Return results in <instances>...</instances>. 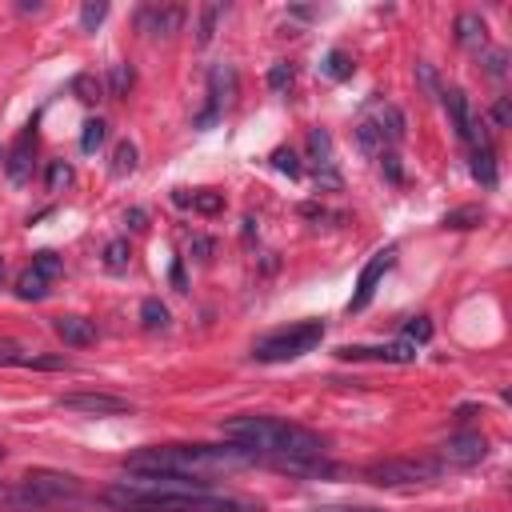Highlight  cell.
Segmentation results:
<instances>
[{"label":"cell","instance_id":"6da1fadb","mask_svg":"<svg viewBox=\"0 0 512 512\" xmlns=\"http://www.w3.org/2000/svg\"><path fill=\"white\" fill-rule=\"evenodd\" d=\"M104 504L120 512H260V504L208 488L204 480L148 472H128V480L104 488Z\"/></svg>","mask_w":512,"mask_h":512},{"label":"cell","instance_id":"7a4b0ae2","mask_svg":"<svg viewBox=\"0 0 512 512\" xmlns=\"http://www.w3.org/2000/svg\"><path fill=\"white\" fill-rule=\"evenodd\" d=\"M256 464V456L240 444H152L140 448L124 460L128 472H148V476H212V472H228V468H244Z\"/></svg>","mask_w":512,"mask_h":512},{"label":"cell","instance_id":"3957f363","mask_svg":"<svg viewBox=\"0 0 512 512\" xmlns=\"http://www.w3.org/2000/svg\"><path fill=\"white\" fill-rule=\"evenodd\" d=\"M224 440L248 448L256 460L268 456L276 460H320L324 456V440L300 424H288L280 416H232L220 424Z\"/></svg>","mask_w":512,"mask_h":512},{"label":"cell","instance_id":"277c9868","mask_svg":"<svg viewBox=\"0 0 512 512\" xmlns=\"http://www.w3.org/2000/svg\"><path fill=\"white\" fill-rule=\"evenodd\" d=\"M320 340H324V320H300V324H288V328H276V332L260 336L252 344V360L284 364V360H296V356L312 352Z\"/></svg>","mask_w":512,"mask_h":512},{"label":"cell","instance_id":"5b68a950","mask_svg":"<svg viewBox=\"0 0 512 512\" xmlns=\"http://www.w3.org/2000/svg\"><path fill=\"white\" fill-rule=\"evenodd\" d=\"M444 464L440 460H424V456H388V460H372L364 464V480L380 484V488H420L440 480Z\"/></svg>","mask_w":512,"mask_h":512},{"label":"cell","instance_id":"8992f818","mask_svg":"<svg viewBox=\"0 0 512 512\" xmlns=\"http://www.w3.org/2000/svg\"><path fill=\"white\" fill-rule=\"evenodd\" d=\"M80 492V480L72 472H56V468H36L28 476L16 480V504L24 508H44L56 500H72Z\"/></svg>","mask_w":512,"mask_h":512},{"label":"cell","instance_id":"52a82bcc","mask_svg":"<svg viewBox=\"0 0 512 512\" xmlns=\"http://www.w3.org/2000/svg\"><path fill=\"white\" fill-rule=\"evenodd\" d=\"M392 264H396V244H384V248H376V252L368 256V264L360 268L356 292H352V300H348V312L368 308V300L376 296V288H380V280H384V272H388Z\"/></svg>","mask_w":512,"mask_h":512},{"label":"cell","instance_id":"ba28073f","mask_svg":"<svg viewBox=\"0 0 512 512\" xmlns=\"http://www.w3.org/2000/svg\"><path fill=\"white\" fill-rule=\"evenodd\" d=\"M232 96H236V72H232V64H212L208 68V108L196 116V128H208L212 120H220V112L228 108Z\"/></svg>","mask_w":512,"mask_h":512},{"label":"cell","instance_id":"9c48e42d","mask_svg":"<svg viewBox=\"0 0 512 512\" xmlns=\"http://www.w3.org/2000/svg\"><path fill=\"white\" fill-rule=\"evenodd\" d=\"M440 100H444V108H448V116H452V124H456V136L468 140L472 148H488V136L480 132V124H476V116H472V104H468L464 88H444Z\"/></svg>","mask_w":512,"mask_h":512},{"label":"cell","instance_id":"30bf717a","mask_svg":"<svg viewBox=\"0 0 512 512\" xmlns=\"http://www.w3.org/2000/svg\"><path fill=\"white\" fill-rule=\"evenodd\" d=\"M304 148H308V160L316 168V184L320 188H340V172H336V160H332V136L324 128H308L304 136Z\"/></svg>","mask_w":512,"mask_h":512},{"label":"cell","instance_id":"8fae6325","mask_svg":"<svg viewBox=\"0 0 512 512\" xmlns=\"http://www.w3.org/2000/svg\"><path fill=\"white\" fill-rule=\"evenodd\" d=\"M56 404L68 408V412H80V416H124V412H132V404L124 396H108V392H68Z\"/></svg>","mask_w":512,"mask_h":512},{"label":"cell","instance_id":"7c38bea8","mask_svg":"<svg viewBox=\"0 0 512 512\" xmlns=\"http://www.w3.org/2000/svg\"><path fill=\"white\" fill-rule=\"evenodd\" d=\"M32 160H36V124H28L20 136H16V144L8 148V156H4V176H8V184H28L32 180Z\"/></svg>","mask_w":512,"mask_h":512},{"label":"cell","instance_id":"4fadbf2b","mask_svg":"<svg viewBox=\"0 0 512 512\" xmlns=\"http://www.w3.org/2000/svg\"><path fill=\"white\" fill-rule=\"evenodd\" d=\"M340 360H380V364H412L416 348L396 340V344H344Z\"/></svg>","mask_w":512,"mask_h":512},{"label":"cell","instance_id":"5bb4252c","mask_svg":"<svg viewBox=\"0 0 512 512\" xmlns=\"http://www.w3.org/2000/svg\"><path fill=\"white\" fill-rule=\"evenodd\" d=\"M488 456V440L480 432H460L452 436L448 444H440V464H452V468H468V464H480Z\"/></svg>","mask_w":512,"mask_h":512},{"label":"cell","instance_id":"9a60e30c","mask_svg":"<svg viewBox=\"0 0 512 512\" xmlns=\"http://www.w3.org/2000/svg\"><path fill=\"white\" fill-rule=\"evenodd\" d=\"M180 24H184L180 4H148L136 12V28L144 36H172V32H180Z\"/></svg>","mask_w":512,"mask_h":512},{"label":"cell","instance_id":"2e32d148","mask_svg":"<svg viewBox=\"0 0 512 512\" xmlns=\"http://www.w3.org/2000/svg\"><path fill=\"white\" fill-rule=\"evenodd\" d=\"M52 332H56L64 344H72V348L96 344V324L84 320V316H56V320H52Z\"/></svg>","mask_w":512,"mask_h":512},{"label":"cell","instance_id":"e0dca14e","mask_svg":"<svg viewBox=\"0 0 512 512\" xmlns=\"http://www.w3.org/2000/svg\"><path fill=\"white\" fill-rule=\"evenodd\" d=\"M372 124H376V132L384 136V144H400V140H404V112H400L396 104H384Z\"/></svg>","mask_w":512,"mask_h":512},{"label":"cell","instance_id":"ac0fdd59","mask_svg":"<svg viewBox=\"0 0 512 512\" xmlns=\"http://www.w3.org/2000/svg\"><path fill=\"white\" fill-rule=\"evenodd\" d=\"M488 28H484V20L476 16V12H464V16H456V40L464 44V48H484V36Z\"/></svg>","mask_w":512,"mask_h":512},{"label":"cell","instance_id":"d6986e66","mask_svg":"<svg viewBox=\"0 0 512 512\" xmlns=\"http://www.w3.org/2000/svg\"><path fill=\"white\" fill-rule=\"evenodd\" d=\"M472 176H476L484 188H496V160H492V148H472Z\"/></svg>","mask_w":512,"mask_h":512},{"label":"cell","instance_id":"ffe728a7","mask_svg":"<svg viewBox=\"0 0 512 512\" xmlns=\"http://www.w3.org/2000/svg\"><path fill=\"white\" fill-rule=\"evenodd\" d=\"M136 144L132 140H120L116 148H112V176H128V172H136Z\"/></svg>","mask_w":512,"mask_h":512},{"label":"cell","instance_id":"44dd1931","mask_svg":"<svg viewBox=\"0 0 512 512\" xmlns=\"http://www.w3.org/2000/svg\"><path fill=\"white\" fill-rule=\"evenodd\" d=\"M356 144H360V152H368V156H380V152H384V136L376 132L372 120H360V124H356Z\"/></svg>","mask_w":512,"mask_h":512},{"label":"cell","instance_id":"7402d4cb","mask_svg":"<svg viewBox=\"0 0 512 512\" xmlns=\"http://www.w3.org/2000/svg\"><path fill=\"white\" fill-rule=\"evenodd\" d=\"M128 256H132L128 240H120V236H116V240H108V244H104V268H108V272H124V268H128Z\"/></svg>","mask_w":512,"mask_h":512},{"label":"cell","instance_id":"603a6c76","mask_svg":"<svg viewBox=\"0 0 512 512\" xmlns=\"http://www.w3.org/2000/svg\"><path fill=\"white\" fill-rule=\"evenodd\" d=\"M32 272H36V276H44V280L52 284L56 276H64V260H60L56 252H48V248H44V252H36V256H32Z\"/></svg>","mask_w":512,"mask_h":512},{"label":"cell","instance_id":"cb8c5ba5","mask_svg":"<svg viewBox=\"0 0 512 512\" xmlns=\"http://www.w3.org/2000/svg\"><path fill=\"white\" fill-rule=\"evenodd\" d=\"M16 296H20V300H44V296H48V280L28 268V272L16 280Z\"/></svg>","mask_w":512,"mask_h":512},{"label":"cell","instance_id":"d4e9b609","mask_svg":"<svg viewBox=\"0 0 512 512\" xmlns=\"http://www.w3.org/2000/svg\"><path fill=\"white\" fill-rule=\"evenodd\" d=\"M352 56L348 52H340V48H332L328 56H324V76H332V80H348L352 76Z\"/></svg>","mask_w":512,"mask_h":512},{"label":"cell","instance_id":"484cf974","mask_svg":"<svg viewBox=\"0 0 512 512\" xmlns=\"http://www.w3.org/2000/svg\"><path fill=\"white\" fill-rule=\"evenodd\" d=\"M132 84H136L132 64H112V68H108V92H112V96H128Z\"/></svg>","mask_w":512,"mask_h":512},{"label":"cell","instance_id":"4316f807","mask_svg":"<svg viewBox=\"0 0 512 512\" xmlns=\"http://www.w3.org/2000/svg\"><path fill=\"white\" fill-rule=\"evenodd\" d=\"M220 16H224V8H220V4H204L200 24H196V44H200V48L212 40V32H216V20H220Z\"/></svg>","mask_w":512,"mask_h":512},{"label":"cell","instance_id":"83f0119b","mask_svg":"<svg viewBox=\"0 0 512 512\" xmlns=\"http://www.w3.org/2000/svg\"><path fill=\"white\" fill-rule=\"evenodd\" d=\"M200 216H216L220 208H224V192H212V188H200V192H192V200H188Z\"/></svg>","mask_w":512,"mask_h":512},{"label":"cell","instance_id":"f1b7e54d","mask_svg":"<svg viewBox=\"0 0 512 512\" xmlns=\"http://www.w3.org/2000/svg\"><path fill=\"white\" fill-rule=\"evenodd\" d=\"M400 340L412 344V348H416V344H428V340H432V320H428V316H412V320L404 324V336H400Z\"/></svg>","mask_w":512,"mask_h":512},{"label":"cell","instance_id":"f546056e","mask_svg":"<svg viewBox=\"0 0 512 512\" xmlns=\"http://www.w3.org/2000/svg\"><path fill=\"white\" fill-rule=\"evenodd\" d=\"M72 92H76V100H84V104H92V100H100V92H104V84L92 76V72H80L76 80H72Z\"/></svg>","mask_w":512,"mask_h":512},{"label":"cell","instance_id":"4dcf8cb0","mask_svg":"<svg viewBox=\"0 0 512 512\" xmlns=\"http://www.w3.org/2000/svg\"><path fill=\"white\" fill-rule=\"evenodd\" d=\"M104 140H108V124H104V120H84V132H80V148H84V152H96Z\"/></svg>","mask_w":512,"mask_h":512},{"label":"cell","instance_id":"1f68e13d","mask_svg":"<svg viewBox=\"0 0 512 512\" xmlns=\"http://www.w3.org/2000/svg\"><path fill=\"white\" fill-rule=\"evenodd\" d=\"M72 180H76V172H72L68 160H52L48 164V192H64Z\"/></svg>","mask_w":512,"mask_h":512},{"label":"cell","instance_id":"d6a6232c","mask_svg":"<svg viewBox=\"0 0 512 512\" xmlns=\"http://www.w3.org/2000/svg\"><path fill=\"white\" fill-rule=\"evenodd\" d=\"M272 168H276V172H284L288 180H296V176L304 172V168H300V156H296L292 148H276V152H272Z\"/></svg>","mask_w":512,"mask_h":512},{"label":"cell","instance_id":"836d02e7","mask_svg":"<svg viewBox=\"0 0 512 512\" xmlns=\"http://www.w3.org/2000/svg\"><path fill=\"white\" fill-rule=\"evenodd\" d=\"M104 16H108V4H100V0H88V4L80 8V28H84V32H96V28L104 24Z\"/></svg>","mask_w":512,"mask_h":512},{"label":"cell","instance_id":"e575fe53","mask_svg":"<svg viewBox=\"0 0 512 512\" xmlns=\"http://www.w3.org/2000/svg\"><path fill=\"white\" fill-rule=\"evenodd\" d=\"M140 320H144V328H164L168 324V308L160 300H144L140 304Z\"/></svg>","mask_w":512,"mask_h":512},{"label":"cell","instance_id":"d590c367","mask_svg":"<svg viewBox=\"0 0 512 512\" xmlns=\"http://www.w3.org/2000/svg\"><path fill=\"white\" fill-rule=\"evenodd\" d=\"M480 220H484L480 208H456V212L444 216V228H472V224H480Z\"/></svg>","mask_w":512,"mask_h":512},{"label":"cell","instance_id":"8d00e7d4","mask_svg":"<svg viewBox=\"0 0 512 512\" xmlns=\"http://www.w3.org/2000/svg\"><path fill=\"white\" fill-rule=\"evenodd\" d=\"M268 88L272 92H284V88H292V64H272V72H268Z\"/></svg>","mask_w":512,"mask_h":512},{"label":"cell","instance_id":"74e56055","mask_svg":"<svg viewBox=\"0 0 512 512\" xmlns=\"http://www.w3.org/2000/svg\"><path fill=\"white\" fill-rule=\"evenodd\" d=\"M28 352L16 344V340H0V364H24Z\"/></svg>","mask_w":512,"mask_h":512},{"label":"cell","instance_id":"f35d334b","mask_svg":"<svg viewBox=\"0 0 512 512\" xmlns=\"http://www.w3.org/2000/svg\"><path fill=\"white\" fill-rule=\"evenodd\" d=\"M380 168L388 172V180H396V184L404 180V172H400V156H396V152H380Z\"/></svg>","mask_w":512,"mask_h":512},{"label":"cell","instance_id":"ab89813d","mask_svg":"<svg viewBox=\"0 0 512 512\" xmlns=\"http://www.w3.org/2000/svg\"><path fill=\"white\" fill-rule=\"evenodd\" d=\"M144 220H148V212H144V208H128V216H124V224H128V228H136V232H140V228H148Z\"/></svg>","mask_w":512,"mask_h":512},{"label":"cell","instance_id":"60d3db41","mask_svg":"<svg viewBox=\"0 0 512 512\" xmlns=\"http://www.w3.org/2000/svg\"><path fill=\"white\" fill-rule=\"evenodd\" d=\"M504 64H508L504 52H488V72H492V76H504Z\"/></svg>","mask_w":512,"mask_h":512},{"label":"cell","instance_id":"b9f144b4","mask_svg":"<svg viewBox=\"0 0 512 512\" xmlns=\"http://www.w3.org/2000/svg\"><path fill=\"white\" fill-rule=\"evenodd\" d=\"M416 72H420V80H424V88H428V92H436V96H440V88H436V72H432V68H428V64H416Z\"/></svg>","mask_w":512,"mask_h":512},{"label":"cell","instance_id":"7bdbcfd3","mask_svg":"<svg viewBox=\"0 0 512 512\" xmlns=\"http://www.w3.org/2000/svg\"><path fill=\"white\" fill-rule=\"evenodd\" d=\"M312 512H380V508H356V504H328V508H312Z\"/></svg>","mask_w":512,"mask_h":512},{"label":"cell","instance_id":"ee69618b","mask_svg":"<svg viewBox=\"0 0 512 512\" xmlns=\"http://www.w3.org/2000/svg\"><path fill=\"white\" fill-rule=\"evenodd\" d=\"M508 116H512V112H508V100H496V108H492V120L504 128V124H508Z\"/></svg>","mask_w":512,"mask_h":512},{"label":"cell","instance_id":"f6af8a7d","mask_svg":"<svg viewBox=\"0 0 512 512\" xmlns=\"http://www.w3.org/2000/svg\"><path fill=\"white\" fill-rule=\"evenodd\" d=\"M192 248H196V256H200V260H208V252H212V240H208V236H196V240H192Z\"/></svg>","mask_w":512,"mask_h":512},{"label":"cell","instance_id":"bcb514c9","mask_svg":"<svg viewBox=\"0 0 512 512\" xmlns=\"http://www.w3.org/2000/svg\"><path fill=\"white\" fill-rule=\"evenodd\" d=\"M172 288H176V292H188V284H184V268H180V264H172Z\"/></svg>","mask_w":512,"mask_h":512},{"label":"cell","instance_id":"7dc6e473","mask_svg":"<svg viewBox=\"0 0 512 512\" xmlns=\"http://www.w3.org/2000/svg\"><path fill=\"white\" fill-rule=\"evenodd\" d=\"M0 272H4V264H0Z\"/></svg>","mask_w":512,"mask_h":512},{"label":"cell","instance_id":"c3c4849f","mask_svg":"<svg viewBox=\"0 0 512 512\" xmlns=\"http://www.w3.org/2000/svg\"><path fill=\"white\" fill-rule=\"evenodd\" d=\"M0 164H4V160H0Z\"/></svg>","mask_w":512,"mask_h":512}]
</instances>
